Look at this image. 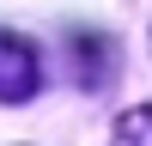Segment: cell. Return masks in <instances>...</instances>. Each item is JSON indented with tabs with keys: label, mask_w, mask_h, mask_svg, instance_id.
<instances>
[{
	"label": "cell",
	"mask_w": 152,
	"mask_h": 146,
	"mask_svg": "<svg viewBox=\"0 0 152 146\" xmlns=\"http://www.w3.org/2000/svg\"><path fill=\"white\" fill-rule=\"evenodd\" d=\"M116 146H152V104H140V110H128V116L116 122V134H110Z\"/></svg>",
	"instance_id": "7a4b0ae2"
},
{
	"label": "cell",
	"mask_w": 152,
	"mask_h": 146,
	"mask_svg": "<svg viewBox=\"0 0 152 146\" xmlns=\"http://www.w3.org/2000/svg\"><path fill=\"white\" fill-rule=\"evenodd\" d=\"M37 85H43V67H37V49L24 36L0 31V104H31Z\"/></svg>",
	"instance_id": "6da1fadb"
}]
</instances>
